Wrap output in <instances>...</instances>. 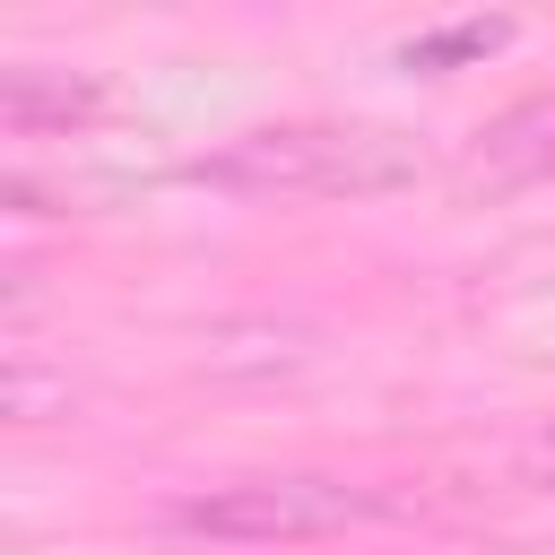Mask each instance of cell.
Here are the masks:
<instances>
[{"mask_svg": "<svg viewBox=\"0 0 555 555\" xmlns=\"http://www.w3.org/2000/svg\"><path fill=\"white\" fill-rule=\"evenodd\" d=\"M416 173H425V147L382 121H269L191 156V182L251 191V199H373Z\"/></svg>", "mask_w": 555, "mask_h": 555, "instance_id": "1", "label": "cell"}, {"mask_svg": "<svg viewBox=\"0 0 555 555\" xmlns=\"http://www.w3.org/2000/svg\"><path fill=\"white\" fill-rule=\"evenodd\" d=\"M382 512H390V494H373V486H347L330 468H278V477L191 486L156 520H165V538H199V546H295V538H338Z\"/></svg>", "mask_w": 555, "mask_h": 555, "instance_id": "2", "label": "cell"}, {"mask_svg": "<svg viewBox=\"0 0 555 555\" xmlns=\"http://www.w3.org/2000/svg\"><path fill=\"white\" fill-rule=\"evenodd\" d=\"M104 113H113V87H104L95 69L17 61V69L0 78V121H9V139H69V130H87V121H104Z\"/></svg>", "mask_w": 555, "mask_h": 555, "instance_id": "3", "label": "cell"}, {"mask_svg": "<svg viewBox=\"0 0 555 555\" xmlns=\"http://www.w3.org/2000/svg\"><path fill=\"white\" fill-rule=\"evenodd\" d=\"M546 173H555V104L546 95L494 113L468 147V182H486V191H520V182H546Z\"/></svg>", "mask_w": 555, "mask_h": 555, "instance_id": "4", "label": "cell"}, {"mask_svg": "<svg viewBox=\"0 0 555 555\" xmlns=\"http://www.w3.org/2000/svg\"><path fill=\"white\" fill-rule=\"evenodd\" d=\"M503 43H512V17H460V26L408 35L399 61H408V69H451V61H477V52H503Z\"/></svg>", "mask_w": 555, "mask_h": 555, "instance_id": "5", "label": "cell"}, {"mask_svg": "<svg viewBox=\"0 0 555 555\" xmlns=\"http://www.w3.org/2000/svg\"><path fill=\"white\" fill-rule=\"evenodd\" d=\"M529 486H546V494H555V425L529 442Z\"/></svg>", "mask_w": 555, "mask_h": 555, "instance_id": "6", "label": "cell"}]
</instances>
